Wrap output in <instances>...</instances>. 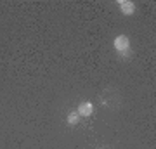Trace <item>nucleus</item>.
<instances>
[{"mask_svg":"<svg viewBox=\"0 0 156 149\" xmlns=\"http://www.w3.org/2000/svg\"><path fill=\"white\" fill-rule=\"evenodd\" d=\"M78 115H82V116L92 115V104L90 102H82V104L78 106Z\"/></svg>","mask_w":156,"mask_h":149,"instance_id":"nucleus-2","label":"nucleus"},{"mask_svg":"<svg viewBox=\"0 0 156 149\" xmlns=\"http://www.w3.org/2000/svg\"><path fill=\"white\" fill-rule=\"evenodd\" d=\"M120 7H122V12L123 14H127V16L134 12V4L128 2V0H122V2H120Z\"/></svg>","mask_w":156,"mask_h":149,"instance_id":"nucleus-3","label":"nucleus"},{"mask_svg":"<svg viewBox=\"0 0 156 149\" xmlns=\"http://www.w3.org/2000/svg\"><path fill=\"white\" fill-rule=\"evenodd\" d=\"M68 122L71 123V125L78 123V113H69V116H68Z\"/></svg>","mask_w":156,"mask_h":149,"instance_id":"nucleus-4","label":"nucleus"},{"mask_svg":"<svg viewBox=\"0 0 156 149\" xmlns=\"http://www.w3.org/2000/svg\"><path fill=\"white\" fill-rule=\"evenodd\" d=\"M115 47H116V50H120V52H125V50L128 49V38L125 37V35L116 37V40H115Z\"/></svg>","mask_w":156,"mask_h":149,"instance_id":"nucleus-1","label":"nucleus"}]
</instances>
